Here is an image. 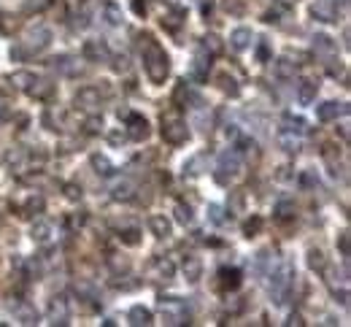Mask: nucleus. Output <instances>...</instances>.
Instances as JSON below:
<instances>
[{
	"instance_id": "f257e3e1",
	"label": "nucleus",
	"mask_w": 351,
	"mask_h": 327,
	"mask_svg": "<svg viewBox=\"0 0 351 327\" xmlns=\"http://www.w3.org/2000/svg\"><path fill=\"white\" fill-rule=\"evenodd\" d=\"M141 54H144V68L149 73V79L154 84L165 81V76H168V54L162 52V46H159L154 38H146L144 46H141Z\"/></svg>"
},
{
	"instance_id": "f03ea898",
	"label": "nucleus",
	"mask_w": 351,
	"mask_h": 327,
	"mask_svg": "<svg viewBox=\"0 0 351 327\" xmlns=\"http://www.w3.org/2000/svg\"><path fill=\"white\" fill-rule=\"evenodd\" d=\"M162 136H165L168 143H181L186 138V127H184V122L176 119V114L162 117Z\"/></svg>"
},
{
	"instance_id": "7ed1b4c3",
	"label": "nucleus",
	"mask_w": 351,
	"mask_h": 327,
	"mask_svg": "<svg viewBox=\"0 0 351 327\" xmlns=\"http://www.w3.org/2000/svg\"><path fill=\"white\" fill-rule=\"evenodd\" d=\"M241 284V271H235V268H222L219 271V287L222 290H238Z\"/></svg>"
},
{
	"instance_id": "20e7f679",
	"label": "nucleus",
	"mask_w": 351,
	"mask_h": 327,
	"mask_svg": "<svg viewBox=\"0 0 351 327\" xmlns=\"http://www.w3.org/2000/svg\"><path fill=\"white\" fill-rule=\"evenodd\" d=\"M127 136H130L132 141H144V138L149 136V124H146V119H141V117H130Z\"/></svg>"
},
{
	"instance_id": "39448f33",
	"label": "nucleus",
	"mask_w": 351,
	"mask_h": 327,
	"mask_svg": "<svg viewBox=\"0 0 351 327\" xmlns=\"http://www.w3.org/2000/svg\"><path fill=\"white\" fill-rule=\"evenodd\" d=\"M149 225H151V230H154V235H157V238L170 235V222H168L165 216H151V219H149Z\"/></svg>"
},
{
	"instance_id": "423d86ee",
	"label": "nucleus",
	"mask_w": 351,
	"mask_h": 327,
	"mask_svg": "<svg viewBox=\"0 0 351 327\" xmlns=\"http://www.w3.org/2000/svg\"><path fill=\"white\" fill-rule=\"evenodd\" d=\"M340 111H343V108H340L338 103H324V105L319 108V119H324V122H327V119H335Z\"/></svg>"
},
{
	"instance_id": "0eeeda50",
	"label": "nucleus",
	"mask_w": 351,
	"mask_h": 327,
	"mask_svg": "<svg viewBox=\"0 0 351 327\" xmlns=\"http://www.w3.org/2000/svg\"><path fill=\"white\" fill-rule=\"evenodd\" d=\"M230 41H232L235 49H246V46H249V41H251V33H249V30H235Z\"/></svg>"
},
{
	"instance_id": "6e6552de",
	"label": "nucleus",
	"mask_w": 351,
	"mask_h": 327,
	"mask_svg": "<svg viewBox=\"0 0 351 327\" xmlns=\"http://www.w3.org/2000/svg\"><path fill=\"white\" fill-rule=\"evenodd\" d=\"M130 319H132V324H149L151 322V314L146 309H141V306H135V309L130 311Z\"/></svg>"
},
{
	"instance_id": "1a4fd4ad",
	"label": "nucleus",
	"mask_w": 351,
	"mask_h": 327,
	"mask_svg": "<svg viewBox=\"0 0 351 327\" xmlns=\"http://www.w3.org/2000/svg\"><path fill=\"white\" fill-rule=\"evenodd\" d=\"M184 273H186L189 281H197V278H200V263H197V259H189L184 265Z\"/></svg>"
},
{
	"instance_id": "9d476101",
	"label": "nucleus",
	"mask_w": 351,
	"mask_h": 327,
	"mask_svg": "<svg viewBox=\"0 0 351 327\" xmlns=\"http://www.w3.org/2000/svg\"><path fill=\"white\" fill-rule=\"evenodd\" d=\"M314 95H316V84H308V81H306V84L300 86V100H302V103H311Z\"/></svg>"
},
{
	"instance_id": "9b49d317",
	"label": "nucleus",
	"mask_w": 351,
	"mask_h": 327,
	"mask_svg": "<svg viewBox=\"0 0 351 327\" xmlns=\"http://www.w3.org/2000/svg\"><path fill=\"white\" fill-rule=\"evenodd\" d=\"M79 103H87V108H92V105L98 103V95H95L92 90H81L79 92Z\"/></svg>"
},
{
	"instance_id": "f8f14e48",
	"label": "nucleus",
	"mask_w": 351,
	"mask_h": 327,
	"mask_svg": "<svg viewBox=\"0 0 351 327\" xmlns=\"http://www.w3.org/2000/svg\"><path fill=\"white\" fill-rule=\"evenodd\" d=\"M41 84H43V86H33V95H35V98H49L54 86H52L49 81H41Z\"/></svg>"
},
{
	"instance_id": "ddd939ff",
	"label": "nucleus",
	"mask_w": 351,
	"mask_h": 327,
	"mask_svg": "<svg viewBox=\"0 0 351 327\" xmlns=\"http://www.w3.org/2000/svg\"><path fill=\"white\" fill-rule=\"evenodd\" d=\"M176 211H178V222H189V219H192V211H189L186 206H178Z\"/></svg>"
},
{
	"instance_id": "4468645a",
	"label": "nucleus",
	"mask_w": 351,
	"mask_h": 327,
	"mask_svg": "<svg viewBox=\"0 0 351 327\" xmlns=\"http://www.w3.org/2000/svg\"><path fill=\"white\" fill-rule=\"evenodd\" d=\"M311 265H314V268H321V265H324V259H321V254H319V252L311 254Z\"/></svg>"
},
{
	"instance_id": "2eb2a0df",
	"label": "nucleus",
	"mask_w": 351,
	"mask_h": 327,
	"mask_svg": "<svg viewBox=\"0 0 351 327\" xmlns=\"http://www.w3.org/2000/svg\"><path fill=\"white\" fill-rule=\"evenodd\" d=\"M260 225H262L260 219H254V222H249V225H246V233H249V235H251V233H257V230H260Z\"/></svg>"
},
{
	"instance_id": "dca6fc26",
	"label": "nucleus",
	"mask_w": 351,
	"mask_h": 327,
	"mask_svg": "<svg viewBox=\"0 0 351 327\" xmlns=\"http://www.w3.org/2000/svg\"><path fill=\"white\" fill-rule=\"evenodd\" d=\"M33 233H38V238H46V233H49V225H38V230H33Z\"/></svg>"
},
{
	"instance_id": "f3484780",
	"label": "nucleus",
	"mask_w": 351,
	"mask_h": 327,
	"mask_svg": "<svg viewBox=\"0 0 351 327\" xmlns=\"http://www.w3.org/2000/svg\"><path fill=\"white\" fill-rule=\"evenodd\" d=\"M278 73H281V76H287V73H292V68H289V65H287V60H281V62H278Z\"/></svg>"
},
{
	"instance_id": "a211bd4d",
	"label": "nucleus",
	"mask_w": 351,
	"mask_h": 327,
	"mask_svg": "<svg viewBox=\"0 0 351 327\" xmlns=\"http://www.w3.org/2000/svg\"><path fill=\"white\" fill-rule=\"evenodd\" d=\"M138 233H135V230H130V233H125V241L127 244H138V238H135Z\"/></svg>"
}]
</instances>
